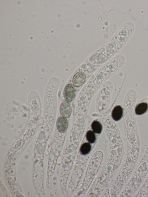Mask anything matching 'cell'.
Wrapping results in <instances>:
<instances>
[{"instance_id": "1", "label": "cell", "mask_w": 148, "mask_h": 197, "mask_svg": "<svg viewBox=\"0 0 148 197\" xmlns=\"http://www.w3.org/2000/svg\"><path fill=\"white\" fill-rule=\"evenodd\" d=\"M75 90L72 85L68 84L65 86L64 94L66 100L68 102L71 101L73 99L75 94Z\"/></svg>"}, {"instance_id": "2", "label": "cell", "mask_w": 148, "mask_h": 197, "mask_svg": "<svg viewBox=\"0 0 148 197\" xmlns=\"http://www.w3.org/2000/svg\"><path fill=\"white\" fill-rule=\"evenodd\" d=\"M86 78V75L84 72H78L74 75L73 77V83L75 86L79 87L84 83Z\"/></svg>"}, {"instance_id": "3", "label": "cell", "mask_w": 148, "mask_h": 197, "mask_svg": "<svg viewBox=\"0 0 148 197\" xmlns=\"http://www.w3.org/2000/svg\"><path fill=\"white\" fill-rule=\"evenodd\" d=\"M60 111L61 115L65 118H67L70 115L71 109L70 104L67 102L62 103L60 107Z\"/></svg>"}, {"instance_id": "4", "label": "cell", "mask_w": 148, "mask_h": 197, "mask_svg": "<svg viewBox=\"0 0 148 197\" xmlns=\"http://www.w3.org/2000/svg\"><path fill=\"white\" fill-rule=\"evenodd\" d=\"M123 114V109L119 105L115 106L112 112V117L115 121L120 120L122 118Z\"/></svg>"}, {"instance_id": "5", "label": "cell", "mask_w": 148, "mask_h": 197, "mask_svg": "<svg viewBox=\"0 0 148 197\" xmlns=\"http://www.w3.org/2000/svg\"><path fill=\"white\" fill-rule=\"evenodd\" d=\"M67 125V121L65 118L60 117L58 118L57 122V126L60 132L64 131L66 129Z\"/></svg>"}, {"instance_id": "6", "label": "cell", "mask_w": 148, "mask_h": 197, "mask_svg": "<svg viewBox=\"0 0 148 197\" xmlns=\"http://www.w3.org/2000/svg\"><path fill=\"white\" fill-rule=\"evenodd\" d=\"M148 109V105L145 102H141L138 104L135 109L136 114L140 115L145 113Z\"/></svg>"}, {"instance_id": "7", "label": "cell", "mask_w": 148, "mask_h": 197, "mask_svg": "<svg viewBox=\"0 0 148 197\" xmlns=\"http://www.w3.org/2000/svg\"><path fill=\"white\" fill-rule=\"evenodd\" d=\"M136 196H148V177L139 191L136 195Z\"/></svg>"}, {"instance_id": "8", "label": "cell", "mask_w": 148, "mask_h": 197, "mask_svg": "<svg viewBox=\"0 0 148 197\" xmlns=\"http://www.w3.org/2000/svg\"><path fill=\"white\" fill-rule=\"evenodd\" d=\"M91 127L93 131L95 133H101L102 129V126L99 122L95 120L92 124Z\"/></svg>"}, {"instance_id": "9", "label": "cell", "mask_w": 148, "mask_h": 197, "mask_svg": "<svg viewBox=\"0 0 148 197\" xmlns=\"http://www.w3.org/2000/svg\"><path fill=\"white\" fill-rule=\"evenodd\" d=\"M91 146L89 143H84L80 148V151L82 154L85 155L88 153L90 151Z\"/></svg>"}, {"instance_id": "10", "label": "cell", "mask_w": 148, "mask_h": 197, "mask_svg": "<svg viewBox=\"0 0 148 197\" xmlns=\"http://www.w3.org/2000/svg\"><path fill=\"white\" fill-rule=\"evenodd\" d=\"M86 138L88 141L90 143L94 142L96 140V137L94 133L91 131H89L86 134Z\"/></svg>"}]
</instances>
